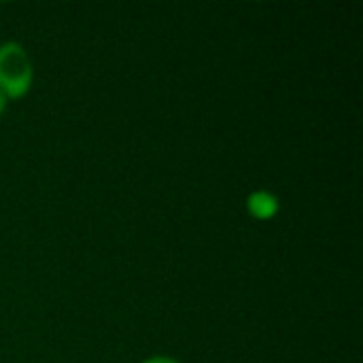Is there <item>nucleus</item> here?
I'll return each instance as SVG.
<instances>
[{
    "label": "nucleus",
    "mask_w": 363,
    "mask_h": 363,
    "mask_svg": "<svg viewBox=\"0 0 363 363\" xmlns=\"http://www.w3.org/2000/svg\"><path fill=\"white\" fill-rule=\"evenodd\" d=\"M32 62L19 43L0 45V91L4 98H21L32 85Z\"/></svg>",
    "instance_id": "nucleus-1"
},
{
    "label": "nucleus",
    "mask_w": 363,
    "mask_h": 363,
    "mask_svg": "<svg viewBox=\"0 0 363 363\" xmlns=\"http://www.w3.org/2000/svg\"><path fill=\"white\" fill-rule=\"evenodd\" d=\"M247 208H249L251 217H255L259 221H266V219H272L279 213V200L270 191L257 189L247 198Z\"/></svg>",
    "instance_id": "nucleus-2"
},
{
    "label": "nucleus",
    "mask_w": 363,
    "mask_h": 363,
    "mask_svg": "<svg viewBox=\"0 0 363 363\" xmlns=\"http://www.w3.org/2000/svg\"><path fill=\"white\" fill-rule=\"evenodd\" d=\"M143 363H179L177 359H170V357H151V359H147V362Z\"/></svg>",
    "instance_id": "nucleus-3"
},
{
    "label": "nucleus",
    "mask_w": 363,
    "mask_h": 363,
    "mask_svg": "<svg viewBox=\"0 0 363 363\" xmlns=\"http://www.w3.org/2000/svg\"><path fill=\"white\" fill-rule=\"evenodd\" d=\"M4 106H6V98H4V94L0 91V115L4 113Z\"/></svg>",
    "instance_id": "nucleus-4"
}]
</instances>
